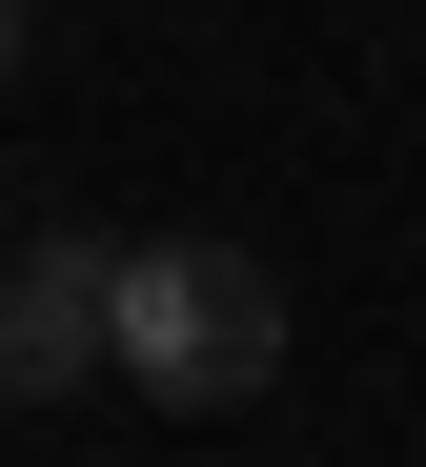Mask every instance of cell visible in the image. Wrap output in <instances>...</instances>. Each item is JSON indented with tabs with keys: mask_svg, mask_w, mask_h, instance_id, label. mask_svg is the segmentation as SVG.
Here are the masks:
<instances>
[{
	"mask_svg": "<svg viewBox=\"0 0 426 467\" xmlns=\"http://www.w3.org/2000/svg\"><path fill=\"white\" fill-rule=\"evenodd\" d=\"M102 366V244H0V407H61Z\"/></svg>",
	"mask_w": 426,
	"mask_h": 467,
	"instance_id": "7a4b0ae2",
	"label": "cell"
},
{
	"mask_svg": "<svg viewBox=\"0 0 426 467\" xmlns=\"http://www.w3.org/2000/svg\"><path fill=\"white\" fill-rule=\"evenodd\" d=\"M21 41H41V0H0V61H21Z\"/></svg>",
	"mask_w": 426,
	"mask_h": 467,
	"instance_id": "3957f363",
	"label": "cell"
},
{
	"mask_svg": "<svg viewBox=\"0 0 426 467\" xmlns=\"http://www.w3.org/2000/svg\"><path fill=\"white\" fill-rule=\"evenodd\" d=\"M0 223H21V203H0Z\"/></svg>",
	"mask_w": 426,
	"mask_h": 467,
	"instance_id": "277c9868",
	"label": "cell"
},
{
	"mask_svg": "<svg viewBox=\"0 0 426 467\" xmlns=\"http://www.w3.org/2000/svg\"><path fill=\"white\" fill-rule=\"evenodd\" d=\"M102 366L142 386V407H244V386L285 366V285H265V244H223V223L102 244Z\"/></svg>",
	"mask_w": 426,
	"mask_h": 467,
	"instance_id": "6da1fadb",
	"label": "cell"
}]
</instances>
